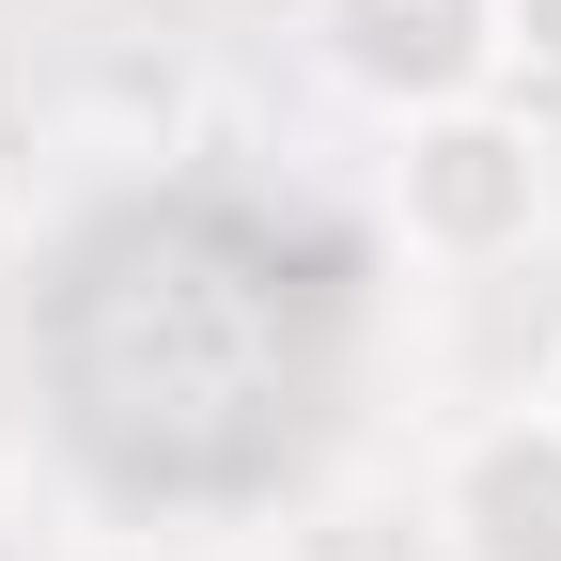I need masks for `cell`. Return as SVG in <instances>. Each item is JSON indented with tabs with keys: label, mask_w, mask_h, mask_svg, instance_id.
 <instances>
[{
	"label": "cell",
	"mask_w": 561,
	"mask_h": 561,
	"mask_svg": "<svg viewBox=\"0 0 561 561\" xmlns=\"http://www.w3.org/2000/svg\"><path fill=\"white\" fill-rule=\"evenodd\" d=\"M500 32H515L530 79H561V0H500Z\"/></svg>",
	"instance_id": "277c9868"
},
{
	"label": "cell",
	"mask_w": 561,
	"mask_h": 561,
	"mask_svg": "<svg viewBox=\"0 0 561 561\" xmlns=\"http://www.w3.org/2000/svg\"><path fill=\"white\" fill-rule=\"evenodd\" d=\"M530 405H546V421H561V359H546V390H530Z\"/></svg>",
	"instance_id": "5b68a950"
},
{
	"label": "cell",
	"mask_w": 561,
	"mask_h": 561,
	"mask_svg": "<svg viewBox=\"0 0 561 561\" xmlns=\"http://www.w3.org/2000/svg\"><path fill=\"white\" fill-rule=\"evenodd\" d=\"M437 561H561V421L500 405L437 453V500H421Z\"/></svg>",
	"instance_id": "3957f363"
},
{
	"label": "cell",
	"mask_w": 561,
	"mask_h": 561,
	"mask_svg": "<svg viewBox=\"0 0 561 561\" xmlns=\"http://www.w3.org/2000/svg\"><path fill=\"white\" fill-rule=\"evenodd\" d=\"M312 32H328V62L390 125L405 110H453V94H500V62H515L500 0H312Z\"/></svg>",
	"instance_id": "7a4b0ae2"
},
{
	"label": "cell",
	"mask_w": 561,
	"mask_h": 561,
	"mask_svg": "<svg viewBox=\"0 0 561 561\" xmlns=\"http://www.w3.org/2000/svg\"><path fill=\"white\" fill-rule=\"evenodd\" d=\"M390 219L421 265H515L546 234V125L500 94H453V110H405L390 125Z\"/></svg>",
	"instance_id": "6da1fadb"
}]
</instances>
